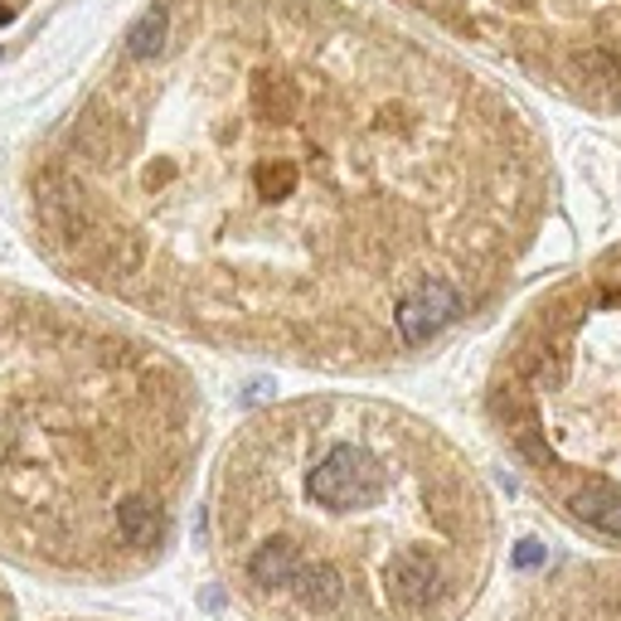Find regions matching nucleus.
I'll list each match as a JSON object with an SVG mask.
<instances>
[{
    "label": "nucleus",
    "instance_id": "nucleus-1",
    "mask_svg": "<svg viewBox=\"0 0 621 621\" xmlns=\"http://www.w3.org/2000/svg\"><path fill=\"white\" fill-rule=\"evenodd\" d=\"M307 491L315 505H330V510L369 505V500L384 495V467H379L364 447H335V452L311 471Z\"/></svg>",
    "mask_w": 621,
    "mask_h": 621
},
{
    "label": "nucleus",
    "instance_id": "nucleus-2",
    "mask_svg": "<svg viewBox=\"0 0 621 621\" xmlns=\"http://www.w3.org/2000/svg\"><path fill=\"white\" fill-rule=\"evenodd\" d=\"M461 315V292L447 277H422L413 282V292L399 297V307H393V325H399L403 345H422V340H432L442 325H452Z\"/></svg>",
    "mask_w": 621,
    "mask_h": 621
},
{
    "label": "nucleus",
    "instance_id": "nucleus-3",
    "mask_svg": "<svg viewBox=\"0 0 621 621\" xmlns=\"http://www.w3.org/2000/svg\"><path fill=\"white\" fill-rule=\"evenodd\" d=\"M389 592L399 607H428L438 598V563L428 549H399L389 559Z\"/></svg>",
    "mask_w": 621,
    "mask_h": 621
},
{
    "label": "nucleus",
    "instance_id": "nucleus-4",
    "mask_svg": "<svg viewBox=\"0 0 621 621\" xmlns=\"http://www.w3.org/2000/svg\"><path fill=\"white\" fill-rule=\"evenodd\" d=\"M292 592L307 612H335L340 598H345V578L330 563H301L292 578Z\"/></svg>",
    "mask_w": 621,
    "mask_h": 621
},
{
    "label": "nucleus",
    "instance_id": "nucleus-5",
    "mask_svg": "<svg viewBox=\"0 0 621 621\" xmlns=\"http://www.w3.org/2000/svg\"><path fill=\"white\" fill-rule=\"evenodd\" d=\"M297 568H301V553L292 539H272V544H262L253 559H248V573H253V583H262V588H287L297 578Z\"/></svg>",
    "mask_w": 621,
    "mask_h": 621
},
{
    "label": "nucleus",
    "instance_id": "nucleus-6",
    "mask_svg": "<svg viewBox=\"0 0 621 621\" xmlns=\"http://www.w3.org/2000/svg\"><path fill=\"white\" fill-rule=\"evenodd\" d=\"M166 39H170V10L166 6H151L147 16L127 30V59L137 63H156L166 54Z\"/></svg>",
    "mask_w": 621,
    "mask_h": 621
},
{
    "label": "nucleus",
    "instance_id": "nucleus-7",
    "mask_svg": "<svg viewBox=\"0 0 621 621\" xmlns=\"http://www.w3.org/2000/svg\"><path fill=\"white\" fill-rule=\"evenodd\" d=\"M253 190L262 200H292L301 190V166L292 156H268V161L253 166Z\"/></svg>",
    "mask_w": 621,
    "mask_h": 621
},
{
    "label": "nucleus",
    "instance_id": "nucleus-8",
    "mask_svg": "<svg viewBox=\"0 0 621 621\" xmlns=\"http://www.w3.org/2000/svg\"><path fill=\"white\" fill-rule=\"evenodd\" d=\"M573 514L588 524H598L602 534H617L621 539V495L617 491H602V485H592V491H578L573 495Z\"/></svg>",
    "mask_w": 621,
    "mask_h": 621
},
{
    "label": "nucleus",
    "instance_id": "nucleus-9",
    "mask_svg": "<svg viewBox=\"0 0 621 621\" xmlns=\"http://www.w3.org/2000/svg\"><path fill=\"white\" fill-rule=\"evenodd\" d=\"M117 530H122L127 544H151L156 534H161V514L147 500H122L117 505Z\"/></svg>",
    "mask_w": 621,
    "mask_h": 621
},
{
    "label": "nucleus",
    "instance_id": "nucleus-10",
    "mask_svg": "<svg viewBox=\"0 0 621 621\" xmlns=\"http://www.w3.org/2000/svg\"><path fill=\"white\" fill-rule=\"evenodd\" d=\"M544 559H549V553H544L539 539H520V544H514V568H539Z\"/></svg>",
    "mask_w": 621,
    "mask_h": 621
},
{
    "label": "nucleus",
    "instance_id": "nucleus-11",
    "mask_svg": "<svg viewBox=\"0 0 621 621\" xmlns=\"http://www.w3.org/2000/svg\"><path fill=\"white\" fill-rule=\"evenodd\" d=\"M268 393H272V384H268V379H253V384H248V393H243V403H262V399H268Z\"/></svg>",
    "mask_w": 621,
    "mask_h": 621
},
{
    "label": "nucleus",
    "instance_id": "nucleus-12",
    "mask_svg": "<svg viewBox=\"0 0 621 621\" xmlns=\"http://www.w3.org/2000/svg\"><path fill=\"white\" fill-rule=\"evenodd\" d=\"M10 20H16V10H10V6H0V30H6Z\"/></svg>",
    "mask_w": 621,
    "mask_h": 621
}]
</instances>
